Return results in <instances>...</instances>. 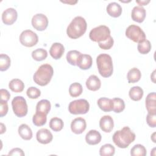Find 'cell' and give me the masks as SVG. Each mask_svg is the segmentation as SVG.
Returning a JSON list of instances; mask_svg holds the SVG:
<instances>
[{"mask_svg":"<svg viewBox=\"0 0 156 156\" xmlns=\"http://www.w3.org/2000/svg\"><path fill=\"white\" fill-rule=\"evenodd\" d=\"M136 135L128 126L116 131L112 137L113 141L119 148H126L135 139Z\"/></svg>","mask_w":156,"mask_h":156,"instance_id":"cell-1","label":"cell"},{"mask_svg":"<svg viewBox=\"0 0 156 156\" xmlns=\"http://www.w3.org/2000/svg\"><path fill=\"white\" fill-rule=\"evenodd\" d=\"M93 60L91 55L88 54H80L77 63V66L81 69L87 70L91 68Z\"/></svg>","mask_w":156,"mask_h":156,"instance_id":"cell-16","label":"cell"},{"mask_svg":"<svg viewBox=\"0 0 156 156\" xmlns=\"http://www.w3.org/2000/svg\"><path fill=\"white\" fill-rule=\"evenodd\" d=\"M99 127L103 132L106 133L110 132L114 127V122L112 117L109 115L103 116L100 119Z\"/></svg>","mask_w":156,"mask_h":156,"instance_id":"cell-14","label":"cell"},{"mask_svg":"<svg viewBox=\"0 0 156 156\" xmlns=\"http://www.w3.org/2000/svg\"><path fill=\"white\" fill-rule=\"evenodd\" d=\"M126 36L135 43H141L146 40V35L141 28L136 25L132 24L126 30Z\"/></svg>","mask_w":156,"mask_h":156,"instance_id":"cell-8","label":"cell"},{"mask_svg":"<svg viewBox=\"0 0 156 156\" xmlns=\"http://www.w3.org/2000/svg\"><path fill=\"white\" fill-rule=\"evenodd\" d=\"M47 115L40 112H36L32 118V122L36 126H42L46 124Z\"/></svg>","mask_w":156,"mask_h":156,"instance_id":"cell-27","label":"cell"},{"mask_svg":"<svg viewBox=\"0 0 156 156\" xmlns=\"http://www.w3.org/2000/svg\"><path fill=\"white\" fill-rule=\"evenodd\" d=\"M132 19L137 23H142L146 17V10L141 6H135L133 8L131 13Z\"/></svg>","mask_w":156,"mask_h":156,"instance_id":"cell-15","label":"cell"},{"mask_svg":"<svg viewBox=\"0 0 156 156\" xmlns=\"http://www.w3.org/2000/svg\"><path fill=\"white\" fill-rule=\"evenodd\" d=\"M110 37H111L110 30L105 25H101L93 28L89 34L90 40L98 43L106 41Z\"/></svg>","mask_w":156,"mask_h":156,"instance_id":"cell-5","label":"cell"},{"mask_svg":"<svg viewBox=\"0 0 156 156\" xmlns=\"http://www.w3.org/2000/svg\"><path fill=\"white\" fill-rule=\"evenodd\" d=\"M12 107L14 113L19 118L24 117L27 113V104L23 96H15L12 101Z\"/></svg>","mask_w":156,"mask_h":156,"instance_id":"cell-6","label":"cell"},{"mask_svg":"<svg viewBox=\"0 0 156 156\" xmlns=\"http://www.w3.org/2000/svg\"><path fill=\"white\" fill-rule=\"evenodd\" d=\"M31 23L35 29L38 31H43L48 27V19L43 13H37L33 16Z\"/></svg>","mask_w":156,"mask_h":156,"instance_id":"cell-10","label":"cell"},{"mask_svg":"<svg viewBox=\"0 0 156 156\" xmlns=\"http://www.w3.org/2000/svg\"><path fill=\"white\" fill-rule=\"evenodd\" d=\"M141 77V73L140 69L137 68H132L130 69L127 74V78L129 83H133L138 82Z\"/></svg>","mask_w":156,"mask_h":156,"instance_id":"cell-24","label":"cell"},{"mask_svg":"<svg viewBox=\"0 0 156 156\" xmlns=\"http://www.w3.org/2000/svg\"><path fill=\"white\" fill-rule=\"evenodd\" d=\"M9 155H18V156H24V153L23 151L18 147L13 148L10 150L8 154Z\"/></svg>","mask_w":156,"mask_h":156,"instance_id":"cell-43","label":"cell"},{"mask_svg":"<svg viewBox=\"0 0 156 156\" xmlns=\"http://www.w3.org/2000/svg\"><path fill=\"white\" fill-rule=\"evenodd\" d=\"M65 52V48L60 43H54L52 44L49 49L51 56L55 60H58L62 57Z\"/></svg>","mask_w":156,"mask_h":156,"instance_id":"cell-18","label":"cell"},{"mask_svg":"<svg viewBox=\"0 0 156 156\" xmlns=\"http://www.w3.org/2000/svg\"><path fill=\"white\" fill-rule=\"evenodd\" d=\"M98 105L100 109L105 112H108L113 110V103L111 99L107 98H101L98 100Z\"/></svg>","mask_w":156,"mask_h":156,"instance_id":"cell-22","label":"cell"},{"mask_svg":"<svg viewBox=\"0 0 156 156\" xmlns=\"http://www.w3.org/2000/svg\"><path fill=\"white\" fill-rule=\"evenodd\" d=\"M87 127L86 121L84 118L78 117L74 119L71 124V129L76 134H80L84 132Z\"/></svg>","mask_w":156,"mask_h":156,"instance_id":"cell-12","label":"cell"},{"mask_svg":"<svg viewBox=\"0 0 156 156\" xmlns=\"http://www.w3.org/2000/svg\"><path fill=\"white\" fill-rule=\"evenodd\" d=\"M5 126L4 125L3 123H1V134H2L4 132H5Z\"/></svg>","mask_w":156,"mask_h":156,"instance_id":"cell-45","label":"cell"},{"mask_svg":"<svg viewBox=\"0 0 156 156\" xmlns=\"http://www.w3.org/2000/svg\"><path fill=\"white\" fill-rule=\"evenodd\" d=\"M9 88L15 93H21L24 88V83L19 79H13L9 83Z\"/></svg>","mask_w":156,"mask_h":156,"instance_id":"cell-25","label":"cell"},{"mask_svg":"<svg viewBox=\"0 0 156 156\" xmlns=\"http://www.w3.org/2000/svg\"><path fill=\"white\" fill-rule=\"evenodd\" d=\"M83 91V88L80 83L74 82L70 85L69 88V93L73 98L79 96Z\"/></svg>","mask_w":156,"mask_h":156,"instance_id":"cell-31","label":"cell"},{"mask_svg":"<svg viewBox=\"0 0 156 156\" xmlns=\"http://www.w3.org/2000/svg\"><path fill=\"white\" fill-rule=\"evenodd\" d=\"M106 10L107 13L113 18H117L119 17L122 13V7L121 5L116 2H112L109 3L107 7Z\"/></svg>","mask_w":156,"mask_h":156,"instance_id":"cell-20","label":"cell"},{"mask_svg":"<svg viewBox=\"0 0 156 156\" xmlns=\"http://www.w3.org/2000/svg\"><path fill=\"white\" fill-rule=\"evenodd\" d=\"M48 56V52L46 49L43 48H38L32 52V58L36 61H42L44 60Z\"/></svg>","mask_w":156,"mask_h":156,"instance_id":"cell-33","label":"cell"},{"mask_svg":"<svg viewBox=\"0 0 156 156\" xmlns=\"http://www.w3.org/2000/svg\"><path fill=\"white\" fill-rule=\"evenodd\" d=\"M63 126L64 124L63 120L57 117L51 118L49 121V127L54 132L60 131L63 129Z\"/></svg>","mask_w":156,"mask_h":156,"instance_id":"cell-30","label":"cell"},{"mask_svg":"<svg viewBox=\"0 0 156 156\" xmlns=\"http://www.w3.org/2000/svg\"><path fill=\"white\" fill-rule=\"evenodd\" d=\"M80 54L81 53L77 50L69 51L66 54V60L70 65L76 66L77 65V61Z\"/></svg>","mask_w":156,"mask_h":156,"instance_id":"cell-29","label":"cell"},{"mask_svg":"<svg viewBox=\"0 0 156 156\" xmlns=\"http://www.w3.org/2000/svg\"><path fill=\"white\" fill-rule=\"evenodd\" d=\"M151 47L150 41L148 40H145L144 41L138 43L137 49L138 52L141 54H146L150 52Z\"/></svg>","mask_w":156,"mask_h":156,"instance_id":"cell-37","label":"cell"},{"mask_svg":"<svg viewBox=\"0 0 156 156\" xmlns=\"http://www.w3.org/2000/svg\"><path fill=\"white\" fill-rule=\"evenodd\" d=\"M26 94L30 99H37L41 95V91L38 88L35 87H30L27 90Z\"/></svg>","mask_w":156,"mask_h":156,"instance_id":"cell-38","label":"cell"},{"mask_svg":"<svg viewBox=\"0 0 156 156\" xmlns=\"http://www.w3.org/2000/svg\"><path fill=\"white\" fill-rule=\"evenodd\" d=\"M8 104L6 101H1L0 102V116L3 117L7 115L8 112Z\"/></svg>","mask_w":156,"mask_h":156,"instance_id":"cell-41","label":"cell"},{"mask_svg":"<svg viewBox=\"0 0 156 156\" xmlns=\"http://www.w3.org/2000/svg\"><path fill=\"white\" fill-rule=\"evenodd\" d=\"M85 83L87 88L93 91L98 90L101 86V80L96 75H91L89 76Z\"/></svg>","mask_w":156,"mask_h":156,"instance_id":"cell-21","label":"cell"},{"mask_svg":"<svg viewBox=\"0 0 156 156\" xmlns=\"http://www.w3.org/2000/svg\"><path fill=\"white\" fill-rule=\"evenodd\" d=\"M51 107V103L48 100L42 99L37 103L36 105V112H43L48 115L50 112Z\"/></svg>","mask_w":156,"mask_h":156,"instance_id":"cell-28","label":"cell"},{"mask_svg":"<svg viewBox=\"0 0 156 156\" xmlns=\"http://www.w3.org/2000/svg\"><path fill=\"white\" fill-rule=\"evenodd\" d=\"M146 122L149 126L151 127H156V115L155 114H151L148 113L146 116Z\"/></svg>","mask_w":156,"mask_h":156,"instance_id":"cell-40","label":"cell"},{"mask_svg":"<svg viewBox=\"0 0 156 156\" xmlns=\"http://www.w3.org/2000/svg\"><path fill=\"white\" fill-rule=\"evenodd\" d=\"M38 41L37 34L31 30H25L20 35V41L21 44L26 47H32L35 46Z\"/></svg>","mask_w":156,"mask_h":156,"instance_id":"cell-9","label":"cell"},{"mask_svg":"<svg viewBox=\"0 0 156 156\" xmlns=\"http://www.w3.org/2000/svg\"><path fill=\"white\" fill-rule=\"evenodd\" d=\"M113 43H114L113 38L112 37H110L106 41L102 43H99L98 45L100 48L104 50H108V49H110L113 46Z\"/></svg>","mask_w":156,"mask_h":156,"instance_id":"cell-39","label":"cell"},{"mask_svg":"<svg viewBox=\"0 0 156 156\" xmlns=\"http://www.w3.org/2000/svg\"><path fill=\"white\" fill-rule=\"evenodd\" d=\"M146 153L145 147L140 144H135L130 150V155L132 156H145Z\"/></svg>","mask_w":156,"mask_h":156,"instance_id":"cell-34","label":"cell"},{"mask_svg":"<svg viewBox=\"0 0 156 156\" xmlns=\"http://www.w3.org/2000/svg\"><path fill=\"white\" fill-rule=\"evenodd\" d=\"M150 2V0H140V1H136V2L140 5V6L146 5Z\"/></svg>","mask_w":156,"mask_h":156,"instance_id":"cell-44","label":"cell"},{"mask_svg":"<svg viewBox=\"0 0 156 156\" xmlns=\"http://www.w3.org/2000/svg\"><path fill=\"white\" fill-rule=\"evenodd\" d=\"M90 109L88 102L84 99H80L71 101L68 105V110L70 113L73 115L85 114Z\"/></svg>","mask_w":156,"mask_h":156,"instance_id":"cell-7","label":"cell"},{"mask_svg":"<svg viewBox=\"0 0 156 156\" xmlns=\"http://www.w3.org/2000/svg\"><path fill=\"white\" fill-rule=\"evenodd\" d=\"M143 90L139 86L132 87L129 92V95L130 99L135 101H138L141 99L143 96Z\"/></svg>","mask_w":156,"mask_h":156,"instance_id":"cell-26","label":"cell"},{"mask_svg":"<svg viewBox=\"0 0 156 156\" xmlns=\"http://www.w3.org/2000/svg\"><path fill=\"white\" fill-rule=\"evenodd\" d=\"M155 133H154L152 134V136H154V135H155ZM154 138H152V141H153L154 143H155V139H154Z\"/></svg>","mask_w":156,"mask_h":156,"instance_id":"cell-47","label":"cell"},{"mask_svg":"<svg viewBox=\"0 0 156 156\" xmlns=\"http://www.w3.org/2000/svg\"><path fill=\"white\" fill-rule=\"evenodd\" d=\"M54 74V69L52 66L46 63L41 65L34 74L33 79L35 83L40 86L48 85Z\"/></svg>","mask_w":156,"mask_h":156,"instance_id":"cell-3","label":"cell"},{"mask_svg":"<svg viewBox=\"0 0 156 156\" xmlns=\"http://www.w3.org/2000/svg\"><path fill=\"white\" fill-rule=\"evenodd\" d=\"M17 17L16 10L13 8H8L2 14V21L6 25H12L16 21Z\"/></svg>","mask_w":156,"mask_h":156,"instance_id":"cell-11","label":"cell"},{"mask_svg":"<svg viewBox=\"0 0 156 156\" xmlns=\"http://www.w3.org/2000/svg\"><path fill=\"white\" fill-rule=\"evenodd\" d=\"M10 58L5 54H1L0 55V70L1 71H6L10 66Z\"/></svg>","mask_w":156,"mask_h":156,"instance_id":"cell-36","label":"cell"},{"mask_svg":"<svg viewBox=\"0 0 156 156\" xmlns=\"http://www.w3.org/2000/svg\"><path fill=\"white\" fill-rule=\"evenodd\" d=\"M0 93H1V101L7 102L9 100L10 98V94L7 90L3 89V88L1 89Z\"/></svg>","mask_w":156,"mask_h":156,"instance_id":"cell-42","label":"cell"},{"mask_svg":"<svg viewBox=\"0 0 156 156\" xmlns=\"http://www.w3.org/2000/svg\"><path fill=\"white\" fill-rule=\"evenodd\" d=\"M102 139L101 133L96 130H90L85 135V141L90 145L99 144Z\"/></svg>","mask_w":156,"mask_h":156,"instance_id":"cell-17","label":"cell"},{"mask_svg":"<svg viewBox=\"0 0 156 156\" xmlns=\"http://www.w3.org/2000/svg\"><path fill=\"white\" fill-rule=\"evenodd\" d=\"M87 24L84 18L77 16L73 18L66 29L68 36L72 39H77L82 37L86 32Z\"/></svg>","mask_w":156,"mask_h":156,"instance_id":"cell-2","label":"cell"},{"mask_svg":"<svg viewBox=\"0 0 156 156\" xmlns=\"http://www.w3.org/2000/svg\"><path fill=\"white\" fill-rule=\"evenodd\" d=\"M115 147L111 144H105L99 149V154L101 156H112L115 154Z\"/></svg>","mask_w":156,"mask_h":156,"instance_id":"cell-32","label":"cell"},{"mask_svg":"<svg viewBox=\"0 0 156 156\" xmlns=\"http://www.w3.org/2000/svg\"><path fill=\"white\" fill-rule=\"evenodd\" d=\"M96 63L99 74L104 77L111 76L113 71L111 56L107 54H101L96 58Z\"/></svg>","mask_w":156,"mask_h":156,"instance_id":"cell-4","label":"cell"},{"mask_svg":"<svg viewBox=\"0 0 156 156\" xmlns=\"http://www.w3.org/2000/svg\"><path fill=\"white\" fill-rule=\"evenodd\" d=\"M36 138L39 143L43 144H46L52 141L53 135L48 129H41L37 131Z\"/></svg>","mask_w":156,"mask_h":156,"instance_id":"cell-13","label":"cell"},{"mask_svg":"<svg viewBox=\"0 0 156 156\" xmlns=\"http://www.w3.org/2000/svg\"><path fill=\"white\" fill-rule=\"evenodd\" d=\"M156 95L155 92L150 93L146 98V108L148 113L156 114Z\"/></svg>","mask_w":156,"mask_h":156,"instance_id":"cell-19","label":"cell"},{"mask_svg":"<svg viewBox=\"0 0 156 156\" xmlns=\"http://www.w3.org/2000/svg\"><path fill=\"white\" fill-rule=\"evenodd\" d=\"M113 103V110L116 113H119L122 112L125 108V103L124 100L119 98H115L112 99Z\"/></svg>","mask_w":156,"mask_h":156,"instance_id":"cell-35","label":"cell"},{"mask_svg":"<svg viewBox=\"0 0 156 156\" xmlns=\"http://www.w3.org/2000/svg\"><path fill=\"white\" fill-rule=\"evenodd\" d=\"M18 134L24 140H30L32 138V131L30 127L26 124H21L18 129Z\"/></svg>","mask_w":156,"mask_h":156,"instance_id":"cell-23","label":"cell"},{"mask_svg":"<svg viewBox=\"0 0 156 156\" xmlns=\"http://www.w3.org/2000/svg\"><path fill=\"white\" fill-rule=\"evenodd\" d=\"M62 2H64V3H67V4H71V5H73L76 3L77 2V1H62Z\"/></svg>","mask_w":156,"mask_h":156,"instance_id":"cell-46","label":"cell"}]
</instances>
